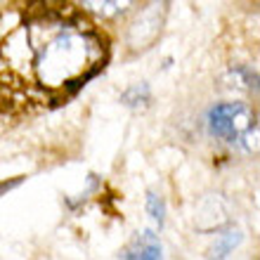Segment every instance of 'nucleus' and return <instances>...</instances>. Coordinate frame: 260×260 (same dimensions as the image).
<instances>
[{
  "mask_svg": "<svg viewBox=\"0 0 260 260\" xmlns=\"http://www.w3.org/2000/svg\"><path fill=\"white\" fill-rule=\"evenodd\" d=\"M121 102L130 109H144L147 104L151 102V90L147 83H135V85H130L125 90L123 95H121Z\"/></svg>",
  "mask_w": 260,
  "mask_h": 260,
  "instance_id": "4",
  "label": "nucleus"
},
{
  "mask_svg": "<svg viewBox=\"0 0 260 260\" xmlns=\"http://www.w3.org/2000/svg\"><path fill=\"white\" fill-rule=\"evenodd\" d=\"M234 74L239 76L241 81H244V85H246L248 90H258V74H255L253 69H248V67H237L234 69Z\"/></svg>",
  "mask_w": 260,
  "mask_h": 260,
  "instance_id": "7",
  "label": "nucleus"
},
{
  "mask_svg": "<svg viewBox=\"0 0 260 260\" xmlns=\"http://www.w3.org/2000/svg\"><path fill=\"white\" fill-rule=\"evenodd\" d=\"M17 182H19V180H12L10 185H3V187H0V189H10V187H14V185H17Z\"/></svg>",
  "mask_w": 260,
  "mask_h": 260,
  "instance_id": "8",
  "label": "nucleus"
},
{
  "mask_svg": "<svg viewBox=\"0 0 260 260\" xmlns=\"http://www.w3.org/2000/svg\"><path fill=\"white\" fill-rule=\"evenodd\" d=\"M123 260H161V241L151 230H144L142 234H135L121 251Z\"/></svg>",
  "mask_w": 260,
  "mask_h": 260,
  "instance_id": "3",
  "label": "nucleus"
},
{
  "mask_svg": "<svg viewBox=\"0 0 260 260\" xmlns=\"http://www.w3.org/2000/svg\"><path fill=\"white\" fill-rule=\"evenodd\" d=\"M109 41L74 10L28 12L0 38V114L21 116L74 97L107 64Z\"/></svg>",
  "mask_w": 260,
  "mask_h": 260,
  "instance_id": "1",
  "label": "nucleus"
},
{
  "mask_svg": "<svg viewBox=\"0 0 260 260\" xmlns=\"http://www.w3.org/2000/svg\"><path fill=\"white\" fill-rule=\"evenodd\" d=\"M147 211H149L151 220H154L158 227L164 225V220H166V204H164V199L158 197L156 192L147 194Z\"/></svg>",
  "mask_w": 260,
  "mask_h": 260,
  "instance_id": "6",
  "label": "nucleus"
},
{
  "mask_svg": "<svg viewBox=\"0 0 260 260\" xmlns=\"http://www.w3.org/2000/svg\"><path fill=\"white\" fill-rule=\"evenodd\" d=\"M206 125L215 140H222L230 147L244 151L255 149L258 137V114L246 102H220L211 107Z\"/></svg>",
  "mask_w": 260,
  "mask_h": 260,
  "instance_id": "2",
  "label": "nucleus"
},
{
  "mask_svg": "<svg viewBox=\"0 0 260 260\" xmlns=\"http://www.w3.org/2000/svg\"><path fill=\"white\" fill-rule=\"evenodd\" d=\"M239 241H241L239 230H227V232H222L218 237V241H215V246L211 248V260H225L227 255H230V251H232Z\"/></svg>",
  "mask_w": 260,
  "mask_h": 260,
  "instance_id": "5",
  "label": "nucleus"
}]
</instances>
